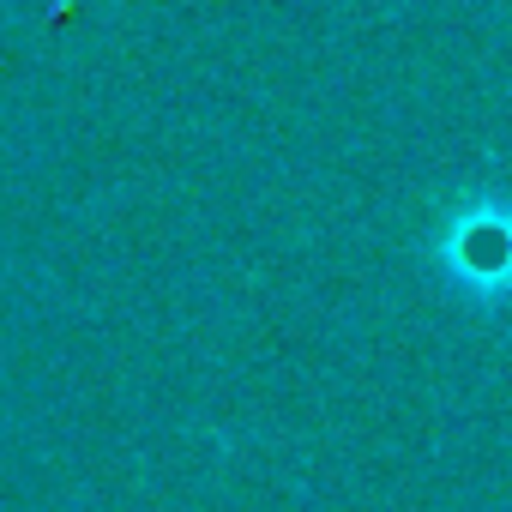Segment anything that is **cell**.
<instances>
[{"label": "cell", "instance_id": "1", "mask_svg": "<svg viewBox=\"0 0 512 512\" xmlns=\"http://www.w3.org/2000/svg\"><path fill=\"white\" fill-rule=\"evenodd\" d=\"M446 260H452V272H458L464 284L500 290V272H506V229H500V217H488V223H458Z\"/></svg>", "mask_w": 512, "mask_h": 512}]
</instances>
